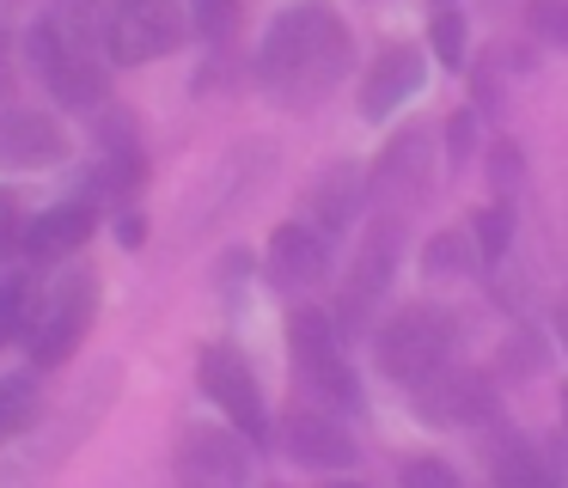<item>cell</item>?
Returning a JSON list of instances; mask_svg holds the SVG:
<instances>
[{
    "label": "cell",
    "instance_id": "12",
    "mask_svg": "<svg viewBox=\"0 0 568 488\" xmlns=\"http://www.w3.org/2000/svg\"><path fill=\"white\" fill-rule=\"evenodd\" d=\"M324 268H331V251H324V232L318 226H300V220H287V226L270 232V281L287 293H306L324 281Z\"/></svg>",
    "mask_w": 568,
    "mask_h": 488
},
{
    "label": "cell",
    "instance_id": "20",
    "mask_svg": "<svg viewBox=\"0 0 568 488\" xmlns=\"http://www.w3.org/2000/svg\"><path fill=\"white\" fill-rule=\"evenodd\" d=\"M477 256H483V251H470V238H458V232H440V238L428 244V256H422V268H428V275H465Z\"/></svg>",
    "mask_w": 568,
    "mask_h": 488
},
{
    "label": "cell",
    "instance_id": "17",
    "mask_svg": "<svg viewBox=\"0 0 568 488\" xmlns=\"http://www.w3.org/2000/svg\"><path fill=\"white\" fill-rule=\"evenodd\" d=\"M306 195H312V220H318V232H343L348 220H355V202H361V171L355 165H331Z\"/></svg>",
    "mask_w": 568,
    "mask_h": 488
},
{
    "label": "cell",
    "instance_id": "16",
    "mask_svg": "<svg viewBox=\"0 0 568 488\" xmlns=\"http://www.w3.org/2000/svg\"><path fill=\"white\" fill-rule=\"evenodd\" d=\"M87 238H92V207L87 202H62V207H50V214H38L26 226V251L31 256H68Z\"/></svg>",
    "mask_w": 568,
    "mask_h": 488
},
{
    "label": "cell",
    "instance_id": "2",
    "mask_svg": "<svg viewBox=\"0 0 568 488\" xmlns=\"http://www.w3.org/2000/svg\"><path fill=\"white\" fill-rule=\"evenodd\" d=\"M446 348H453V317H446L440 305H409V312H397L392 324L379 329V366L409 390L440 373Z\"/></svg>",
    "mask_w": 568,
    "mask_h": 488
},
{
    "label": "cell",
    "instance_id": "8",
    "mask_svg": "<svg viewBox=\"0 0 568 488\" xmlns=\"http://www.w3.org/2000/svg\"><path fill=\"white\" fill-rule=\"evenodd\" d=\"M409 403H416V415L434 427H470V421H489L495 415L489 378L470 373V366H440L434 378H422V385L409 390Z\"/></svg>",
    "mask_w": 568,
    "mask_h": 488
},
{
    "label": "cell",
    "instance_id": "32",
    "mask_svg": "<svg viewBox=\"0 0 568 488\" xmlns=\"http://www.w3.org/2000/svg\"><path fill=\"white\" fill-rule=\"evenodd\" d=\"M324 488H367V482H324Z\"/></svg>",
    "mask_w": 568,
    "mask_h": 488
},
{
    "label": "cell",
    "instance_id": "19",
    "mask_svg": "<svg viewBox=\"0 0 568 488\" xmlns=\"http://www.w3.org/2000/svg\"><path fill=\"white\" fill-rule=\"evenodd\" d=\"M38 415V385L31 378H0V439H13Z\"/></svg>",
    "mask_w": 568,
    "mask_h": 488
},
{
    "label": "cell",
    "instance_id": "3",
    "mask_svg": "<svg viewBox=\"0 0 568 488\" xmlns=\"http://www.w3.org/2000/svg\"><path fill=\"white\" fill-rule=\"evenodd\" d=\"M287 354H294L300 378H306L324 403H343V409L361 403L355 373H348L343 348H336V336H331V317H324L318 305H300V312L287 317Z\"/></svg>",
    "mask_w": 568,
    "mask_h": 488
},
{
    "label": "cell",
    "instance_id": "13",
    "mask_svg": "<svg viewBox=\"0 0 568 488\" xmlns=\"http://www.w3.org/2000/svg\"><path fill=\"white\" fill-rule=\"evenodd\" d=\"M68 153L62 129H55L50 116H38V110H0V165H13V171H43L55 165V159Z\"/></svg>",
    "mask_w": 568,
    "mask_h": 488
},
{
    "label": "cell",
    "instance_id": "11",
    "mask_svg": "<svg viewBox=\"0 0 568 488\" xmlns=\"http://www.w3.org/2000/svg\"><path fill=\"white\" fill-rule=\"evenodd\" d=\"M422 80H428L422 49H409V43L379 49V55H373V68H367V80H361V116H367V122L392 116L409 92H422Z\"/></svg>",
    "mask_w": 568,
    "mask_h": 488
},
{
    "label": "cell",
    "instance_id": "14",
    "mask_svg": "<svg viewBox=\"0 0 568 488\" xmlns=\"http://www.w3.org/2000/svg\"><path fill=\"white\" fill-rule=\"evenodd\" d=\"M282 434H287V451H294L300 464H312V470H348V464H355V439L318 409H294L282 421Z\"/></svg>",
    "mask_w": 568,
    "mask_h": 488
},
{
    "label": "cell",
    "instance_id": "31",
    "mask_svg": "<svg viewBox=\"0 0 568 488\" xmlns=\"http://www.w3.org/2000/svg\"><path fill=\"white\" fill-rule=\"evenodd\" d=\"M556 329H562V348H568V299H562V312H556Z\"/></svg>",
    "mask_w": 568,
    "mask_h": 488
},
{
    "label": "cell",
    "instance_id": "26",
    "mask_svg": "<svg viewBox=\"0 0 568 488\" xmlns=\"http://www.w3.org/2000/svg\"><path fill=\"white\" fill-rule=\"evenodd\" d=\"M507 232H514V214H507V207H489V214L477 220V251L483 256H501L507 251Z\"/></svg>",
    "mask_w": 568,
    "mask_h": 488
},
{
    "label": "cell",
    "instance_id": "30",
    "mask_svg": "<svg viewBox=\"0 0 568 488\" xmlns=\"http://www.w3.org/2000/svg\"><path fill=\"white\" fill-rule=\"evenodd\" d=\"M7 61H13V43L0 37V98H13V73H7Z\"/></svg>",
    "mask_w": 568,
    "mask_h": 488
},
{
    "label": "cell",
    "instance_id": "27",
    "mask_svg": "<svg viewBox=\"0 0 568 488\" xmlns=\"http://www.w3.org/2000/svg\"><path fill=\"white\" fill-rule=\"evenodd\" d=\"M135 183H141V165H135V159H123V165H104V171H99V190H116V195H129Z\"/></svg>",
    "mask_w": 568,
    "mask_h": 488
},
{
    "label": "cell",
    "instance_id": "22",
    "mask_svg": "<svg viewBox=\"0 0 568 488\" xmlns=\"http://www.w3.org/2000/svg\"><path fill=\"white\" fill-rule=\"evenodd\" d=\"M196 31L209 43H226L239 31V0H196Z\"/></svg>",
    "mask_w": 568,
    "mask_h": 488
},
{
    "label": "cell",
    "instance_id": "1",
    "mask_svg": "<svg viewBox=\"0 0 568 488\" xmlns=\"http://www.w3.org/2000/svg\"><path fill=\"white\" fill-rule=\"evenodd\" d=\"M348 73V31L331 7H287L257 49V80L287 104H312Z\"/></svg>",
    "mask_w": 568,
    "mask_h": 488
},
{
    "label": "cell",
    "instance_id": "15",
    "mask_svg": "<svg viewBox=\"0 0 568 488\" xmlns=\"http://www.w3.org/2000/svg\"><path fill=\"white\" fill-rule=\"evenodd\" d=\"M367 190L373 195H422L428 190V134L422 129L397 134V141L385 146V159L373 165Z\"/></svg>",
    "mask_w": 568,
    "mask_h": 488
},
{
    "label": "cell",
    "instance_id": "7",
    "mask_svg": "<svg viewBox=\"0 0 568 488\" xmlns=\"http://www.w3.org/2000/svg\"><path fill=\"white\" fill-rule=\"evenodd\" d=\"M245 434L226 427H184L178 439V488H251V464H245Z\"/></svg>",
    "mask_w": 568,
    "mask_h": 488
},
{
    "label": "cell",
    "instance_id": "29",
    "mask_svg": "<svg viewBox=\"0 0 568 488\" xmlns=\"http://www.w3.org/2000/svg\"><path fill=\"white\" fill-rule=\"evenodd\" d=\"M446 134H453V159H465V153H470V146H465V141H470V122L453 116V122H446Z\"/></svg>",
    "mask_w": 568,
    "mask_h": 488
},
{
    "label": "cell",
    "instance_id": "5",
    "mask_svg": "<svg viewBox=\"0 0 568 488\" xmlns=\"http://www.w3.org/2000/svg\"><path fill=\"white\" fill-rule=\"evenodd\" d=\"M196 373H202V390L221 403L226 421H233L239 434H245V439H263V434H270L263 390H257V378H251L245 354H239L233 342H209V348H202V360H196Z\"/></svg>",
    "mask_w": 568,
    "mask_h": 488
},
{
    "label": "cell",
    "instance_id": "25",
    "mask_svg": "<svg viewBox=\"0 0 568 488\" xmlns=\"http://www.w3.org/2000/svg\"><path fill=\"white\" fill-rule=\"evenodd\" d=\"M404 488H458V476H453V464H440V458H409Z\"/></svg>",
    "mask_w": 568,
    "mask_h": 488
},
{
    "label": "cell",
    "instance_id": "10",
    "mask_svg": "<svg viewBox=\"0 0 568 488\" xmlns=\"http://www.w3.org/2000/svg\"><path fill=\"white\" fill-rule=\"evenodd\" d=\"M392 268H397V226L379 220V226H367L361 256H355V268H348V287H343V317L348 324H367V312L385 299V287H392Z\"/></svg>",
    "mask_w": 568,
    "mask_h": 488
},
{
    "label": "cell",
    "instance_id": "4",
    "mask_svg": "<svg viewBox=\"0 0 568 488\" xmlns=\"http://www.w3.org/2000/svg\"><path fill=\"white\" fill-rule=\"evenodd\" d=\"M190 31V19L178 12V0H116L111 24H104V43L123 68H141V61L178 49Z\"/></svg>",
    "mask_w": 568,
    "mask_h": 488
},
{
    "label": "cell",
    "instance_id": "24",
    "mask_svg": "<svg viewBox=\"0 0 568 488\" xmlns=\"http://www.w3.org/2000/svg\"><path fill=\"white\" fill-rule=\"evenodd\" d=\"M434 55H440V61H453V68H458V61H465V19H458V12H434Z\"/></svg>",
    "mask_w": 568,
    "mask_h": 488
},
{
    "label": "cell",
    "instance_id": "9",
    "mask_svg": "<svg viewBox=\"0 0 568 488\" xmlns=\"http://www.w3.org/2000/svg\"><path fill=\"white\" fill-rule=\"evenodd\" d=\"M92 305H99V281H92V275H74L68 287H55V305H50V317H43L38 342H31V360H38V366H62L68 354L80 348V336H87Z\"/></svg>",
    "mask_w": 568,
    "mask_h": 488
},
{
    "label": "cell",
    "instance_id": "6",
    "mask_svg": "<svg viewBox=\"0 0 568 488\" xmlns=\"http://www.w3.org/2000/svg\"><path fill=\"white\" fill-rule=\"evenodd\" d=\"M31 61L43 68V80H50V92L62 98L68 110H99L104 104V68L80 49V37H68L55 24H38L31 31Z\"/></svg>",
    "mask_w": 568,
    "mask_h": 488
},
{
    "label": "cell",
    "instance_id": "18",
    "mask_svg": "<svg viewBox=\"0 0 568 488\" xmlns=\"http://www.w3.org/2000/svg\"><path fill=\"white\" fill-rule=\"evenodd\" d=\"M495 488H562V470H556L538 446L514 439V446L495 458Z\"/></svg>",
    "mask_w": 568,
    "mask_h": 488
},
{
    "label": "cell",
    "instance_id": "21",
    "mask_svg": "<svg viewBox=\"0 0 568 488\" xmlns=\"http://www.w3.org/2000/svg\"><path fill=\"white\" fill-rule=\"evenodd\" d=\"M26 317H31V281L26 275H7V281H0V348L19 336Z\"/></svg>",
    "mask_w": 568,
    "mask_h": 488
},
{
    "label": "cell",
    "instance_id": "28",
    "mask_svg": "<svg viewBox=\"0 0 568 488\" xmlns=\"http://www.w3.org/2000/svg\"><path fill=\"white\" fill-rule=\"evenodd\" d=\"M13 220H19V202H13L7 190H0V244L13 238Z\"/></svg>",
    "mask_w": 568,
    "mask_h": 488
},
{
    "label": "cell",
    "instance_id": "23",
    "mask_svg": "<svg viewBox=\"0 0 568 488\" xmlns=\"http://www.w3.org/2000/svg\"><path fill=\"white\" fill-rule=\"evenodd\" d=\"M531 31H538L544 43L568 49V0H531Z\"/></svg>",
    "mask_w": 568,
    "mask_h": 488
}]
</instances>
